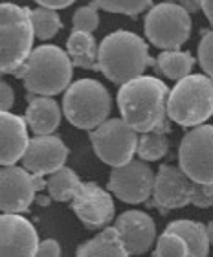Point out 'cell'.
<instances>
[{
	"instance_id": "2",
	"label": "cell",
	"mask_w": 213,
	"mask_h": 257,
	"mask_svg": "<svg viewBox=\"0 0 213 257\" xmlns=\"http://www.w3.org/2000/svg\"><path fill=\"white\" fill-rule=\"evenodd\" d=\"M97 63L99 72L114 85H125L140 77L147 66H156V59L149 55L144 39L125 30H118L103 39Z\"/></svg>"
},
{
	"instance_id": "20",
	"label": "cell",
	"mask_w": 213,
	"mask_h": 257,
	"mask_svg": "<svg viewBox=\"0 0 213 257\" xmlns=\"http://www.w3.org/2000/svg\"><path fill=\"white\" fill-rule=\"evenodd\" d=\"M68 57L74 66L86 70H99L97 63V54L99 46L96 44V39L92 37V33L86 32H72L66 43Z\"/></svg>"
},
{
	"instance_id": "14",
	"label": "cell",
	"mask_w": 213,
	"mask_h": 257,
	"mask_svg": "<svg viewBox=\"0 0 213 257\" xmlns=\"http://www.w3.org/2000/svg\"><path fill=\"white\" fill-rule=\"evenodd\" d=\"M39 235L28 219L17 213L0 215V257H37Z\"/></svg>"
},
{
	"instance_id": "4",
	"label": "cell",
	"mask_w": 213,
	"mask_h": 257,
	"mask_svg": "<svg viewBox=\"0 0 213 257\" xmlns=\"http://www.w3.org/2000/svg\"><path fill=\"white\" fill-rule=\"evenodd\" d=\"M147 204L164 215L189 204L197 208H213V184H198L180 167L164 164L158 167L153 198Z\"/></svg>"
},
{
	"instance_id": "3",
	"label": "cell",
	"mask_w": 213,
	"mask_h": 257,
	"mask_svg": "<svg viewBox=\"0 0 213 257\" xmlns=\"http://www.w3.org/2000/svg\"><path fill=\"white\" fill-rule=\"evenodd\" d=\"M72 68L74 64L66 52L53 44H43L32 50L28 61L15 77L24 81L30 94L52 97L70 86L74 74Z\"/></svg>"
},
{
	"instance_id": "13",
	"label": "cell",
	"mask_w": 213,
	"mask_h": 257,
	"mask_svg": "<svg viewBox=\"0 0 213 257\" xmlns=\"http://www.w3.org/2000/svg\"><path fill=\"white\" fill-rule=\"evenodd\" d=\"M72 209L88 230L105 228L114 219V200L111 193L96 182H81L72 198Z\"/></svg>"
},
{
	"instance_id": "23",
	"label": "cell",
	"mask_w": 213,
	"mask_h": 257,
	"mask_svg": "<svg viewBox=\"0 0 213 257\" xmlns=\"http://www.w3.org/2000/svg\"><path fill=\"white\" fill-rule=\"evenodd\" d=\"M81 180L77 173L70 167H61L55 173H52L46 180V188H48L50 197L57 202H72L75 193L79 189Z\"/></svg>"
},
{
	"instance_id": "11",
	"label": "cell",
	"mask_w": 213,
	"mask_h": 257,
	"mask_svg": "<svg viewBox=\"0 0 213 257\" xmlns=\"http://www.w3.org/2000/svg\"><path fill=\"white\" fill-rule=\"evenodd\" d=\"M44 188L43 177L24 167L4 166L0 169V211L21 215L30 209L35 193Z\"/></svg>"
},
{
	"instance_id": "26",
	"label": "cell",
	"mask_w": 213,
	"mask_h": 257,
	"mask_svg": "<svg viewBox=\"0 0 213 257\" xmlns=\"http://www.w3.org/2000/svg\"><path fill=\"white\" fill-rule=\"evenodd\" d=\"M155 257H191V246L180 233L165 228L156 241Z\"/></svg>"
},
{
	"instance_id": "30",
	"label": "cell",
	"mask_w": 213,
	"mask_h": 257,
	"mask_svg": "<svg viewBox=\"0 0 213 257\" xmlns=\"http://www.w3.org/2000/svg\"><path fill=\"white\" fill-rule=\"evenodd\" d=\"M37 257H61V246L57 241L46 239V241L39 242Z\"/></svg>"
},
{
	"instance_id": "10",
	"label": "cell",
	"mask_w": 213,
	"mask_h": 257,
	"mask_svg": "<svg viewBox=\"0 0 213 257\" xmlns=\"http://www.w3.org/2000/svg\"><path fill=\"white\" fill-rule=\"evenodd\" d=\"M178 164L191 180L213 184V125H198L184 134Z\"/></svg>"
},
{
	"instance_id": "18",
	"label": "cell",
	"mask_w": 213,
	"mask_h": 257,
	"mask_svg": "<svg viewBox=\"0 0 213 257\" xmlns=\"http://www.w3.org/2000/svg\"><path fill=\"white\" fill-rule=\"evenodd\" d=\"M30 105L26 110V125L35 136L52 134L61 123V108L55 99L48 96H28Z\"/></svg>"
},
{
	"instance_id": "5",
	"label": "cell",
	"mask_w": 213,
	"mask_h": 257,
	"mask_svg": "<svg viewBox=\"0 0 213 257\" xmlns=\"http://www.w3.org/2000/svg\"><path fill=\"white\" fill-rule=\"evenodd\" d=\"M30 8L0 2V74H13L24 66L33 46Z\"/></svg>"
},
{
	"instance_id": "29",
	"label": "cell",
	"mask_w": 213,
	"mask_h": 257,
	"mask_svg": "<svg viewBox=\"0 0 213 257\" xmlns=\"http://www.w3.org/2000/svg\"><path fill=\"white\" fill-rule=\"evenodd\" d=\"M198 63L209 79H213V30L204 32L198 44Z\"/></svg>"
},
{
	"instance_id": "7",
	"label": "cell",
	"mask_w": 213,
	"mask_h": 257,
	"mask_svg": "<svg viewBox=\"0 0 213 257\" xmlns=\"http://www.w3.org/2000/svg\"><path fill=\"white\" fill-rule=\"evenodd\" d=\"M63 112L74 127L94 131L111 114V94L96 79L75 81L64 92Z\"/></svg>"
},
{
	"instance_id": "28",
	"label": "cell",
	"mask_w": 213,
	"mask_h": 257,
	"mask_svg": "<svg viewBox=\"0 0 213 257\" xmlns=\"http://www.w3.org/2000/svg\"><path fill=\"white\" fill-rule=\"evenodd\" d=\"M74 32H86L94 33L99 26V15H97V6L92 2L88 6H83L74 13Z\"/></svg>"
},
{
	"instance_id": "35",
	"label": "cell",
	"mask_w": 213,
	"mask_h": 257,
	"mask_svg": "<svg viewBox=\"0 0 213 257\" xmlns=\"http://www.w3.org/2000/svg\"><path fill=\"white\" fill-rule=\"evenodd\" d=\"M206 230H208V239H209V244H213V220L206 226Z\"/></svg>"
},
{
	"instance_id": "34",
	"label": "cell",
	"mask_w": 213,
	"mask_h": 257,
	"mask_svg": "<svg viewBox=\"0 0 213 257\" xmlns=\"http://www.w3.org/2000/svg\"><path fill=\"white\" fill-rule=\"evenodd\" d=\"M169 2H180L187 11H198L200 8V0H169Z\"/></svg>"
},
{
	"instance_id": "16",
	"label": "cell",
	"mask_w": 213,
	"mask_h": 257,
	"mask_svg": "<svg viewBox=\"0 0 213 257\" xmlns=\"http://www.w3.org/2000/svg\"><path fill=\"white\" fill-rule=\"evenodd\" d=\"M114 228L120 233V239L123 246L127 248L129 255H142L149 252V248L155 244L156 224L153 217L144 211H125L116 219Z\"/></svg>"
},
{
	"instance_id": "31",
	"label": "cell",
	"mask_w": 213,
	"mask_h": 257,
	"mask_svg": "<svg viewBox=\"0 0 213 257\" xmlns=\"http://www.w3.org/2000/svg\"><path fill=\"white\" fill-rule=\"evenodd\" d=\"M13 90L11 86L4 81H0V112H10V108L13 107Z\"/></svg>"
},
{
	"instance_id": "1",
	"label": "cell",
	"mask_w": 213,
	"mask_h": 257,
	"mask_svg": "<svg viewBox=\"0 0 213 257\" xmlns=\"http://www.w3.org/2000/svg\"><path fill=\"white\" fill-rule=\"evenodd\" d=\"M167 99V85L151 75H140L122 85L118 90V107L122 119L136 133H171Z\"/></svg>"
},
{
	"instance_id": "15",
	"label": "cell",
	"mask_w": 213,
	"mask_h": 257,
	"mask_svg": "<svg viewBox=\"0 0 213 257\" xmlns=\"http://www.w3.org/2000/svg\"><path fill=\"white\" fill-rule=\"evenodd\" d=\"M66 158H68V147L59 136L53 134L35 136L28 142V147L22 156V167L37 177H44L64 167Z\"/></svg>"
},
{
	"instance_id": "9",
	"label": "cell",
	"mask_w": 213,
	"mask_h": 257,
	"mask_svg": "<svg viewBox=\"0 0 213 257\" xmlns=\"http://www.w3.org/2000/svg\"><path fill=\"white\" fill-rule=\"evenodd\" d=\"M90 142L96 155L105 164L120 167L133 160L138 147V133L129 127L122 118H112L90 131Z\"/></svg>"
},
{
	"instance_id": "19",
	"label": "cell",
	"mask_w": 213,
	"mask_h": 257,
	"mask_svg": "<svg viewBox=\"0 0 213 257\" xmlns=\"http://www.w3.org/2000/svg\"><path fill=\"white\" fill-rule=\"evenodd\" d=\"M75 257H129L116 228H105L94 239L77 248Z\"/></svg>"
},
{
	"instance_id": "17",
	"label": "cell",
	"mask_w": 213,
	"mask_h": 257,
	"mask_svg": "<svg viewBox=\"0 0 213 257\" xmlns=\"http://www.w3.org/2000/svg\"><path fill=\"white\" fill-rule=\"evenodd\" d=\"M26 119L10 112H0V166H15L28 147Z\"/></svg>"
},
{
	"instance_id": "32",
	"label": "cell",
	"mask_w": 213,
	"mask_h": 257,
	"mask_svg": "<svg viewBox=\"0 0 213 257\" xmlns=\"http://www.w3.org/2000/svg\"><path fill=\"white\" fill-rule=\"evenodd\" d=\"M37 4H41L43 8H50V10H63L66 6L74 4L75 0H35Z\"/></svg>"
},
{
	"instance_id": "8",
	"label": "cell",
	"mask_w": 213,
	"mask_h": 257,
	"mask_svg": "<svg viewBox=\"0 0 213 257\" xmlns=\"http://www.w3.org/2000/svg\"><path fill=\"white\" fill-rule=\"evenodd\" d=\"M145 35L156 48L178 50L191 35L189 11L175 2L153 6L145 17Z\"/></svg>"
},
{
	"instance_id": "33",
	"label": "cell",
	"mask_w": 213,
	"mask_h": 257,
	"mask_svg": "<svg viewBox=\"0 0 213 257\" xmlns=\"http://www.w3.org/2000/svg\"><path fill=\"white\" fill-rule=\"evenodd\" d=\"M200 10L206 13L209 24L213 26V0H200Z\"/></svg>"
},
{
	"instance_id": "12",
	"label": "cell",
	"mask_w": 213,
	"mask_h": 257,
	"mask_svg": "<svg viewBox=\"0 0 213 257\" xmlns=\"http://www.w3.org/2000/svg\"><path fill=\"white\" fill-rule=\"evenodd\" d=\"M155 178L156 175L145 162L131 160L125 166L112 167L109 177V189L122 202L142 204L153 197Z\"/></svg>"
},
{
	"instance_id": "22",
	"label": "cell",
	"mask_w": 213,
	"mask_h": 257,
	"mask_svg": "<svg viewBox=\"0 0 213 257\" xmlns=\"http://www.w3.org/2000/svg\"><path fill=\"white\" fill-rule=\"evenodd\" d=\"M195 64V57L189 52L180 50H165L156 57V68L173 81H180L191 74V68Z\"/></svg>"
},
{
	"instance_id": "21",
	"label": "cell",
	"mask_w": 213,
	"mask_h": 257,
	"mask_svg": "<svg viewBox=\"0 0 213 257\" xmlns=\"http://www.w3.org/2000/svg\"><path fill=\"white\" fill-rule=\"evenodd\" d=\"M167 230H173L180 233L191 246V257H208L209 253V239L208 230L202 222H195V220H173L167 224Z\"/></svg>"
},
{
	"instance_id": "24",
	"label": "cell",
	"mask_w": 213,
	"mask_h": 257,
	"mask_svg": "<svg viewBox=\"0 0 213 257\" xmlns=\"http://www.w3.org/2000/svg\"><path fill=\"white\" fill-rule=\"evenodd\" d=\"M169 151V142H167V133L162 131H151V133H142L138 138V147L136 155L144 162H156L164 158Z\"/></svg>"
},
{
	"instance_id": "25",
	"label": "cell",
	"mask_w": 213,
	"mask_h": 257,
	"mask_svg": "<svg viewBox=\"0 0 213 257\" xmlns=\"http://www.w3.org/2000/svg\"><path fill=\"white\" fill-rule=\"evenodd\" d=\"M30 17H32L33 33L41 41H48L61 30V19L55 10L35 8V10H30Z\"/></svg>"
},
{
	"instance_id": "6",
	"label": "cell",
	"mask_w": 213,
	"mask_h": 257,
	"mask_svg": "<svg viewBox=\"0 0 213 257\" xmlns=\"http://www.w3.org/2000/svg\"><path fill=\"white\" fill-rule=\"evenodd\" d=\"M167 116L180 127H198L213 116V79L189 74L169 92Z\"/></svg>"
},
{
	"instance_id": "27",
	"label": "cell",
	"mask_w": 213,
	"mask_h": 257,
	"mask_svg": "<svg viewBox=\"0 0 213 257\" xmlns=\"http://www.w3.org/2000/svg\"><path fill=\"white\" fill-rule=\"evenodd\" d=\"M153 0H94L97 8L111 13H125V15H138L147 8H151Z\"/></svg>"
}]
</instances>
